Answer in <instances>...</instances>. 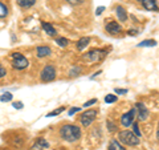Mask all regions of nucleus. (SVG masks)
Returning <instances> with one entry per match:
<instances>
[{
  "instance_id": "obj_1",
  "label": "nucleus",
  "mask_w": 159,
  "mask_h": 150,
  "mask_svg": "<svg viewBox=\"0 0 159 150\" xmlns=\"http://www.w3.org/2000/svg\"><path fill=\"white\" fill-rule=\"evenodd\" d=\"M60 136L68 142L78 141L81 138V129H80V126H76V125H64L60 129Z\"/></svg>"
},
{
  "instance_id": "obj_2",
  "label": "nucleus",
  "mask_w": 159,
  "mask_h": 150,
  "mask_svg": "<svg viewBox=\"0 0 159 150\" xmlns=\"http://www.w3.org/2000/svg\"><path fill=\"white\" fill-rule=\"evenodd\" d=\"M118 142H122L123 145L127 146H137L139 145V137H137L135 134L130 130H122L118 133Z\"/></svg>"
},
{
  "instance_id": "obj_3",
  "label": "nucleus",
  "mask_w": 159,
  "mask_h": 150,
  "mask_svg": "<svg viewBox=\"0 0 159 150\" xmlns=\"http://www.w3.org/2000/svg\"><path fill=\"white\" fill-rule=\"evenodd\" d=\"M106 56V51H102V49H90L88 53H85L82 56L84 61H90V63H98Z\"/></svg>"
},
{
  "instance_id": "obj_4",
  "label": "nucleus",
  "mask_w": 159,
  "mask_h": 150,
  "mask_svg": "<svg viewBox=\"0 0 159 150\" xmlns=\"http://www.w3.org/2000/svg\"><path fill=\"white\" fill-rule=\"evenodd\" d=\"M12 67L15 69H17V71H23V69H25L28 68L29 65V63H28V60L23 56L21 53H19V52H13L12 53Z\"/></svg>"
},
{
  "instance_id": "obj_5",
  "label": "nucleus",
  "mask_w": 159,
  "mask_h": 150,
  "mask_svg": "<svg viewBox=\"0 0 159 150\" xmlns=\"http://www.w3.org/2000/svg\"><path fill=\"white\" fill-rule=\"evenodd\" d=\"M56 68L53 65H45L41 73H40V78H41L43 82H51L56 78Z\"/></svg>"
},
{
  "instance_id": "obj_6",
  "label": "nucleus",
  "mask_w": 159,
  "mask_h": 150,
  "mask_svg": "<svg viewBox=\"0 0 159 150\" xmlns=\"http://www.w3.org/2000/svg\"><path fill=\"white\" fill-rule=\"evenodd\" d=\"M97 110L96 109H89V110H86V112H84L82 114H81V124L84 125V126H90V124L96 120V117H97Z\"/></svg>"
},
{
  "instance_id": "obj_7",
  "label": "nucleus",
  "mask_w": 159,
  "mask_h": 150,
  "mask_svg": "<svg viewBox=\"0 0 159 150\" xmlns=\"http://www.w3.org/2000/svg\"><path fill=\"white\" fill-rule=\"evenodd\" d=\"M135 112H138L139 121H146V120L148 118V116H150V113H148L146 105L142 104V102H137L135 104Z\"/></svg>"
},
{
  "instance_id": "obj_8",
  "label": "nucleus",
  "mask_w": 159,
  "mask_h": 150,
  "mask_svg": "<svg viewBox=\"0 0 159 150\" xmlns=\"http://www.w3.org/2000/svg\"><path fill=\"white\" fill-rule=\"evenodd\" d=\"M135 114H137L135 109H131V110L126 112L125 114H122V117H121V124H122L125 128L130 126V125L134 122V118H135Z\"/></svg>"
},
{
  "instance_id": "obj_9",
  "label": "nucleus",
  "mask_w": 159,
  "mask_h": 150,
  "mask_svg": "<svg viewBox=\"0 0 159 150\" xmlns=\"http://www.w3.org/2000/svg\"><path fill=\"white\" fill-rule=\"evenodd\" d=\"M141 3L146 11H151V12L158 11V2L157 0H142Z\"/></svg>"
},
{
  "instance_id": "obj_10",
  "label": "nucleus",
  "mask_w": 159,
  "mask_h": 150,
  "mask_svg": "<svg viewBox=\"0 0 159 150\" xmlns=\"http://www.w3.org/2000/svg\"><path fill=\"white\" fill-rule=\"evenodd\" d=\"M105 29H106V32L116 35V33H119V32L122 31V27L119 26V24H118L117 21H113V20H111V21L109 23V24H106Z\"/></svg>"
},
{
  "instance_id": "obj_11",
  "label": "nucleus",
  "mask_w": 159,
  "mask_h": 150,
  "mask_svg": "<svg viewBox=\"0 0 159 150\" xmlns=\"http://www.w3.org/2000/svg\"><path fill=\"white\" fill-rule=\"evenodd\" d=\"M41 27H43V29L45 31V33L47 35H49V36H56V29L53 28V26L52 24H49V23H47V21H43L41 23Z\"/></svg>"
},
{
  "instance_id": "obj_12",
  "label": "nucleus",
  "mask_w": 159,
  "mask_h": 150,
  "mask_svg": "<svg viewBox=\"0 0 159 150\" xmlns=\"http://www.w3.org/2000/svg\"><path fill=\"white\" fill-rule=\"evenodd\" d=\"M116 12H117V16L119 19V21H122V23H125L126 20H127V12L125 11V8H122L121 6H118L116 8Z\"/></svg>"
},
{
  "instance_id": "obj_13",
  "label": "nucleus",
  "mask_w": 159,
  "mask_h": 150,
  "mask_svg": "<svg viewBox=\"0 0 159 150\" xmlns=\"http://www.w3.org/2000/svg\"><path fill=\"white\" fill-rule=\"evenodd\" d=\"M51 48L49 47H37L36 49V53H37V57H47L51 54Z\"/></svg>"
},
{
  "instance_id": "obj_14",
  "label": "nucleus",
  "mask_w": 159,
  "mask_h": 150,
  "mask_svg": "<svg viewBox=\"0 0 159 150\" xmlns=\"http://www.w3.org/2000/svg\"><path fill=\"white\" fill-rule=\"evenodd\" d=\"M89 43H90V37H81L78 40V43H77V49L78 51H82V49H85L88 45H89Z\"/></svg>"
},
{
  "instance_id": "obj_15",
  "label": "nucleus",
  "mask_w": 159,
  "mask_h": 150,
  "mask_svg": "<svg viewBox=\"0 0 159 150\" xmlns=\"http://www.w3.org/2000/svg\"><path fill=\"white\" fill-rule=\"evenodd\" d=\"M36 3V0H17V4L21 8H29Z\"/></svg>"
},
{
  "instance_id": "obj_16",
  "label": "nucleus",
  "mask_w": 159,
  "mask_h": 150,
  "mask_svg": "<svg viewBox=\"0 0 159 150\" xmlns=\"http://www.w3.org/2000/svg\"><path fill=\"white\" fill-rule=\"evenodd\" d=\"M109 150H125V148H123L117 139H113V141L109 143Z\"/></svg>"
},
{
  "instance_id": "obj_17",
  "label": "nucleus",
  "mask_w": 159,
  "mask_h": 150,
  "mask_svg": "<svg viewBox=\"0 0 159 150\" xmlns=\"http://www.w3.org/2000/svg\"><path fill=\"white\" fill-rule=\"evenodd\" d=\"M138 47L139 48H142V47H157V41L155 40H145V41L139 43Z\"/></svg>"
},
{
  "instance_id": "obj_18",
  "label": "nucleus",
  "mask_w": 159,
  "mask_h": 150,
  "mask_svg": "<svg viewBox=\"0 0 159 150\" xmlns=\"http://www.w3.org/2000/svg\"><path fill=\"white\" fill-rule=\"evenodd\" d=\"M12 98H13L12 93H9V92H6L4 94H2V96H0V101H2V102H9V101H11Z\"/></svg>"
},
{
  "instance_id": "obj_19",
  "label": "nucleus",
  "mask_w": 159,
  "mask_h": 150,
  "mask_svg": "<svg viewBox=\"0 0 159 150\" xmlns=\"http://www.w3.org/2000/svg\"><path fill=\"white\" fill-rule=\"evenodd\" d=\"M56 44L58 47H66L68 44H69V40L68 39H65V37H58V39H56Z\"/></svg>"
},
{
  "instance_id": "obj_20",
  "label": "nucleus",
  "mask_w": 159,
  "mask_h": 150,
  "mask_svg": "<svg viewBox=\"0 0 159 150\" xmlns=\"http://www.w3.org/2000/svg\"><path fill=\"white\" fill-rule=\"evenodd\" d=\"M8 15V8L6 4H3V3H0V19H3V17H6Z\"/></svg>"
},
{
  "instance_id": "obj_21",
  "label": "nucleus",
  "mask_w": 159,
  "mask_h": 150,
  "mask_svg": "<svg viewBox=\"0 0 159 150\" xmlns=\"http://www.w3.org/2000/svg\"><path fill=\"white\" fill-rule=\"evenodd\" d=\"M118 100V97L116 96V94H107V96L105 97V102L106 104H113V102H116Z\"/></svg>"
},
{
  "instance_id": "obj_22",
  "label": "nucleus",
  "mask_w": 159,
  "mask_h": 150,
  "mask_svg": "<svg viewBox=\"0 0 159 150\" xmlns=\"http://www.w3.org/2000/svg\"><path fill=\"white\" fill-rule=\"evenodd\" d=\"M64 110H65V108L61 106L60 109H56V110H53V112H51V113H48V114H47V117H54V116H58V114H60V113H62Z\"/></svg>"
},
{
  "instance_id": "obj_23",
  "label": "nucleus",
  "mask_w": 159,
  "mask_h": 150,
  "mask_svg": "<svg viewBox=\"0 0 159 150\" xmlns=\"http://www.w3.org/2000/svg\"><path fill=\"white\" fill-rule=\"evenodd\" d=\"M39 145H40V146H41L43 149H48L49 148V143L45 141V139H44L43 137H40V138H37V141H36Z\"/></svg>"
},
{
  "instance_id": "obj_24",
  "label": "nucleus",
  "mask_w": 159,
  "mask_h": 150,
  "mask_svg": "<svg viewBox=\"0 0 159 150\" xmlns=\"http://www.w3.org/2000/svg\"><path fill=\"white\" fill-rule=\"evenodd\" d=\"M133 133L135 134L137 137H141V130H139V125L137 122H133Z\"/></svg>"
},
{
  "instance_id": "obj_25",
  "label": "nucleus",
  "mask_w": 159,
  "mask_h": 150,
  "mask_svg": "<svg viewBox=\"0 0 159 150\" xmlns=\"http://www.w3.org/2000/svg\"><path fill=\"white\" fill-rule=\"evenodd\" d=\"M107 129H109V132H116V130H117L116 124H114V122H110V121H107Z\"/></svg>"
},
{
  "instance_id": "obj_26",
  "label": "nucleus",
  "mask_w": 159,
  "mask_h": 150,
  "mask_svg": "<svg viewBox=\"0 0 159 150\" xmlns=\"http://www.w3.org/2000/svg\"><path fill=\"white\" fill-rule=\"evenodd\" d=\"M96 102H97V100H96V98H93V100H90V101H88V102L84 104V106H85V108H89L90 105H94Z\"/></svg>"
},
{
  "instance_id": "obj_27",
  "label": "nucleus",
  "mask_w": 159,
  "mask_h": 150,
  "mask_svg": "<svg viewBox=\"0 0 159 150\" xmlns=\"http://www.w3.org/2000/svg\"><path fill=\"white\" fill-rule=\"evenodd\" d=\"M12 106H13L15 109H23V102H21V101L13 102V105H12Z\"/></svg>"
},
{
  "instance_id": "obj_28",
  "label": "nucleus",
  "mask_w": 159,
  "mask_h": 150,
  "mask_svg": "<svg viewBox=\"0 0 159 150\" xmlns=\"http://www.w3.org/2000/svg\"><path fill=\"white\" fill-rule=\"evenodd\" d=\"M80 110H81V108H72L68 113H69V116H73L74 113H77V112H80Z\"/></svg>"
},
{
  "instance_id": "obj_29",
  "label": "nucleus",
  "mask_w": 159,
  "mask_h": 150,
  "mask_svg": "<svg viewBox=\"0 0 159 150\" xmlns=\"http://www.w3.org/2000/svg\"><path fill=\"white\" fill-rule=\"evenodd\" d=\"M6 74H7V71H6V68L0 65V78H3L4 76H6Z\"/></svg>"
},
{
  "instance_id": "obj_30",
  "label": "nucleus",
  "mask_w": 159,
  "mask_h": 150,
  "mask_svg": "<svg viewBox=\"0 0 159 150\" xmlns=\"http://www.w3.org/2000/svg\"><path fill=\"white\" fill-rule=\"evenodd\" d=\"M31 150H43V148H41V146H40V145H39V143L36 142V143H34V145H33V146L31 148Z\"/></svg>"
},
{
  "instance_id": "obj_31",
  "label": "nucleus",
  "mask_w": 159,
  "mask_h": 150,
  "mask_svg": "<svg viewBox=\"0 0 159 150\" xmlns=\"http://www.w3.org/2000/svg\"><path fill=\"white\" fill-rule=\"evenodd\" d=\"M116 93L117 94H126L127 91H126V89H116Z\"/></svg>"
},
{
  "instance_id": "obj_32",
  "label": "nucleus",
  "mask_w": 159,
  "mask_h": 150,
  "mask_svg": "<svg viewBox=\"0 0 159 150\" xmlns=\"http://www.w3.org/2000/svg\"><path fill=\"white\" fill-rule=\"evenodd\" d=\"M103 11H105V7H98L97 11H96V15H101Z\"/></svg>"
},
{
  "instance_id": "obj_33",
  "label": "nucleus",
  "mask_w": 159,
  "mask_h": 150,
  "mask_svg": "<svg viewBox=\"0 0 159 150\" xmlns=\"http://www.w3.org/2000/svg\"><path fill=\"white\" fill-rule=\"evenodd\" d=\"M77 72H81V68H76V69H73V71L70 72V76H76V73Z\"/></svg>"
},
{
  "instance_id": "obj_34",
  "label": "nucleus",
  "mask_w": 159,
  "mask_h": 150,
  "mask_svg": "<svg viewBox=\"0 0 159 150\" xmlns=\"http://www.w3.org/2000/svg\"><path fill=\"white\" fill-rule=\"evenodd\" d=\"M129 35H130V36H135V35H138V32H137V31H133V29H130V31H129Z\"/></svg>"
},
{
  "instance_id": "obj_35",
  "label": "nucleus",
  "mask_w": 159,
  "mask_h": 150,
  "mask_svg": "<svg viewBox=\"0 0 159 150\" xmlns=\"http://www.w3.org/2000/svg\"><path fill=\"white\" fill-rule=\"evenodd\" d=\"M66 2H70V3H74V0H66Z\"/></svg>"
},
{
  "instance_id": "obj_36",
  "label": "nucleus",
  "mask_w": 159,
  "mask_h": 150,
  "mask_svg": "<svg viewBox=\"0 0 159 150\" xmlns=\"http://www.w3.org/2000/svg\"><path fill=\"white\" fill-rule=\"evenodd\" d=\"M58 150H65V149H58Z\"/></svg>"
},
{
  "instance_id": "obj_37",
  "label": "nucleus",
  "mask_w": 159,
  "mask_h": 150,
  "mask_svg": "<svg viewBox=\"0 0 159 150\" xmlns=\"http://www.w3.org/2000/svg\"><path fill=\"white\" fill-rule=\"evenodd\" d=\"M138 2H142V0H138Z\"/></svg>"
}]
</instances>
